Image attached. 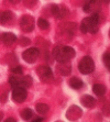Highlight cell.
Segmentation results:
<instances>
[{
    "mask_svg": "<svg viewBox=\"0 0 110 122\" xmlns=\"http://www.w3.org/2000/svg\"><path fill=\"white\" fill-rule=\"evenodd\" d=\"M69 86L75 90H78L84 86V82H83L82 79H79L78 77H73V78L69 79Z\"/></svg>",
    "mask_w": 110,
    "mask_h": 122,
    "instance_id": "cell-16",
    "label": "cell"
},
{
    "mask_svg": "<svg viewBox=\"0 0 110 122\" xmlns=\"http://www.w3.org/2000/svg\"><path fill=\"white\" fill-rule=\"evenodd\" d=\"M10 3H12V5H17V3L20 2V0H8Z\"/></svg>",
    "mask_w": 110,
    "mask_h": 122,
    "instance_id": "cell-30",
    "label": "cell"
},
{
    "mask_svg": "<svg viewBox=\"0 0 110 122\" xmlns=\"http://www.w3.org/2000/svg\"><path fill=\"white\" fill-rule=\"evenodd\" d=\"M39 55H40V51L37 47H30L22 53L23 60L26 63H29V64H32V63L35 62L37 60Z\"/></svg>",
    "mask_w": 110,
    "mask_h": 122,
    "instance_id": "cell-6",
    "label": "cell"
},
{
    "mask_svg": "<svg viewBox=\"0 0 110 122\" xmlns=\"http://www.w3.org/2000/svg\"><path fill=\"white\" fill-rule=\"evenodd\" d=\"M0 37H1V36H0Z\"/></svg>",
    "mask_w": 110,
    "mask_h": 122,
    "instance_id": "cell-35",
    "label": "cell"
},
{
    "mask_svg": "<svg viewBox=\"0 0 110 122\" xmlns=\"http://www.w3.org/2000/svg\"><path fill=\"white\" fill-rule=\"evenodd\" d=\"M102 113H104L106 117H109L110 116V105L106 103V105L102 107Z\"/></svg>",
    "mask_w": 110,
    "mask_h": 122,
    "instance_id": "cell-26",
    "label": "cell"
},
{
    "mask_svg": "<svg viewBox=\"0 0 110 122\" xmlns=\"http://www.w3.org/2000/svg\"><path fill=\"white\" fill-rule=\"evenodd\" d=\"M35 109H37V111L40 114H45L48 112L50 107H48V105H46V103H37Z\"/></svg>",
    "mask_w": 110,
    "mask_h": 122,
    "instance_id": "cell-18",
    "label": "cell"
},
{
    "mask_svg": "<svg viewBox=\"0 0 110 122\" xmlns=\"http://www.w3.org/2000/svg\"><path fill=\"white\" fill-rule=\"evenodd\" d=\"M2 119H3V112L2 111H0V122L2 121Z\"/></svg>",
    "mask_w": 110,
    "mask_h": 122,
    "instance_id": "cell-31",
    "label": "cell"
},
{
    "mask_svg": "<svg viewBox=\"0 0 110 122\" xmlns=\"http://www.w3.org/2000/svg\"><path fill=\"white\" fill-rule=\"evenodd\" d=\"M43 121H44V119L41 118V117H40V118H34V119L32 120V122H43Z\"/></svg>",
    "mask_w": 110,
    "mask_h": 122,
    "instance_id": "cell-28",
    "label": "cell"
},
{
    "mask_svg": "<svg viewBox=\"0 0 110 122\" xmlns=\"http://www.w3.org/2000/svg\"><path fill=\"white\" fill-rule=\"evenodd\" d=\"M9 84H10V86H11L13 89L18 88V87H20V78L17 77L16 75H14V76H11L9 78Z\"/></svg>",
    "mask_w": 110,
    "mask_h": 122,
    "instance_id": "cell-21",
    "label": "cell"
},
{
    "mask_svg": "<svg viewBox=\"0 0 110 122\" xmlns=\"http://www.w3.org/2000/svg\"><path fill=\"white\" fill-rule=\"evenodd\" d=\"M33 84V79L30 75H26L20 78V87L22 88H30Z\"/></svg>",
    "mask_w": 110,
    "mask_h": 122,
    "instance_id": "cell-15",
    "label": "cell"
},
{
    "mask_svg": "<svg viewBox=\"0 0 110 122\" xmlns=\"http://www.w3.org/2000/svg\"><path fill=\"white\" fill-rule=\"evenodd\" d=\"M106 90H107V89H106V86L102 85V84H95V85L93 86L94 94L99 96V97L104 96V95L106 94Z\"/></svg>",
    "mask_w": 110,
    "mask_h": 122,
    "instance_id": "cell-17",
    "label": "cell"
},
{
    "mask_svg": "<svg viewBox=\"0 0 110 122\" xmlns=\"http://www.w3.org/2000/svg\"><path fill=\"white\" fill-rule=\"evenodd\" d=\"M83 114V110L77 106H72L68 108V110L66 111V118L71 121H76L78 120Z\"/></svg>",
    "mask_w": 110,
    "mask_h": 122,
    "instance_id": "cell-10",
    "label": "cell"
},
{
    "mask_svg": "<svg viewBox=\"0 0 110 122\" xmlns=\"http://www.w3.org/2000/svg\"><path fill=\"white\" fill-rule=\"evenodd\" d=\"M101 0H87L85 2L83 10L87 13H98V9L100 8Z\"/></svg>",
    "mask_w": 110,
    "mask_h": 122,
    "instance_id": "cell-9",
    "label": "cell"
},
{
    "mask_svg": "<svg viewBox=\"0 0 110 122\" xmlns=\"http://www.w3.org/2000/svg\"><path fill=\"white\" fill-rule=\"evenodd\" d=\"M7 100H8V94H7V92H5L2 96L0 97V101H1V102H6Z\"/></svg>",
    "mask_w": 110,
    "mask_h": 122,
    "instance_id": "cell-27",
    "label": "cell"
},
{
    "mask_svg": "<svg viewBox=\"0 0 110 122\" xmlns=\"http://www.w3.org/2000/svg\"><path fill=\"white\" fill-rule=\"evenodd\" d=\"M56 122H63V121H56Z\"/></svg>",
    "mask_w": 110,
    "mask_h": 122,
    "instance_id": "cell-34",
    "label": "cell"
},
{
    "mask_svg": "<svg viewBox=\"0 0 110 122\" xmlns=\"http://www.w3.org/2000/svg\"><path fill=\"white\" fill-rule=\"evenodd\" d=\"M34 18L31 17V15H29V14H26V15H23L21 18V20H20V26L24 32L29 33V32H32L34 29Z\"/></svg>",
    "mask_w": 110,
    "mask_h": 122,
    "instance_id": "cell-5",
    "label": "cell"
},
{
    "mask_svg": "<svg viewBox=\"0 0 110 122\" xmlns=\"http://www.w3.org/2000/svg\"><path fill=\"white\" fill-rule=\"evenodd\" d=\"M102 61H104V64L106 65V67L110 71V52L105 53L104 56H102Z\"/></svg>",
    "mask_w": 110,
    "mask_h": 122,
    "instance_id": "cell-22",
    "label": "cell"
},
{
    "mask_svg": "<svg viewBox=\"0 0 110 122\" xmlns=\"http://www.w3.org/2000/svg\"><path fill=\"white\" fill-rule=\"evenodd\" d=\"M109 36H110V30H109Z\"/></svg>",
    "mask_w": 110,
    "mask_h": 122,
    "instance_id": "cell-33",
    "label": "cell"
},
{
    "mask_svg": "<svg viewBox=\"0 0 110 122\" xmlns=\"http://www.w3.org/2000/svg\"><path fill=\"white\" fill-rule=\"evenodd\" d=\"M33 110L32 109H24V110L21 111V117H22L23 120H31L33 118Z\"/></svg>",
    "mask_w": 110,
    "mask_h": 122,
    "instance_id": "cell-19",
    "label": "cell"
},
{
    "mask_svg": "<svg viewBox=\"0 0 110 122\" xmlns=\"http://www.w3.org/2000/svg\"><path fill=\"white\" fill-rule=\"evenodd\" d=\"M1 40H2L5 45L10 46L17 41V36H16V34H13L12 32H6V33H3L2 35H1Z\"/></svg>",
    "mask_w": 110,
    "mask_h": 122,
    "instance_id": "cell-12",
    "label": "cell"
},
{
    "mask_svg": "<svg viewBox=\"0 0 110 122\" xmlns=\"http://www.w3.org/2000/svg\"><path fill=\"white\" fill-rule=\"evenodd\" d=\"M51 14L56 19H63L68 14V10L63 5H52Z\"/></svg>",
    "mask_w": 110,
    "mask_h": 122,
    "instance_id": "cell-7",
    "label": "cell"
},
{
    "mask_svg": "<svg viewBox=\"0 0 110 122\" xmlns=\"http://www.w3.org/2000/svg\"><path fill=\"white\" fill-rule=\"evenodd\" d=\"M37 26L41 30H47L48 26H50V22L46 19H44V18H40L37 20Z\"/></svg>",
    "mask_w": 110,
    "mask_h": 122,
    "instance_id": "cell-20",
    "label": "cell"
},
{
    "mask_svg": "<svg viewBox=\"0 0 110 122\" xmlns=\"http://www.w3.org/2000/svg\"><path fill=\"white\" fill-rule=\"evenodd\" d=\"M76 52L73 47L66 45H57L53 48L52 55L55 58V61L58 63H66L69 62L72 58L75 57Z\"/></svg>",
    "mask_w": 110,
    "mask_h": 122,
    "instance_id": "cell-1",
    "label": "cell"
},
{
    "mask_svg": "<svg viewBox=\"0 0 110 122\" xmlns=\"http://www.w3.org/2000/svg\"><path fill=\"white\" fill-rule=\"evenodd\" d=\"M101 2H104V3H109L110 0H101Z\"/></svg>",
    "mask_w": 110,
    "mask_h": 122,
    "instance_id": "cell-32",
    "label": "cell"
},
{
    "mask_svg": "<svg viewBox=\"0 0 110 122\" xmlns=\"http://www.w3.org/2000/svg\"><path fill=\"white\" fill-rule=\"evenodd\" d=\"M57 71H58V73L61 75H63V76H68V75L72 73V65L68 62H66V63H58Z\"/></svg>",
    "mask_w": 110,
    "mask_h": 122,
    "instance_id": "cell-14",
    "label": "cell"
},
{
    "mask_svg": "<svg viewBox=\"0 0 110 122\" xmlns=\"http://www.w3.org/2000/svg\"><path fill=\"white\" fill-rule=\"evenodd\" d=\"M78 71L84 75H89L95 71V62L90 56H84L78 64Z\"/></svg>",
    "mask_w": 110,
    "mask_h": 122,
    "instance_id": "cell-3",
    "label": "cell"
},
{
    "mask_svg": "<svg viewBox=\"0 0 110 122\" xmlns=\"http://www.w3.org/2000/svg\"><path fill=\"white\" fill-rule=\"evenodd\" d=\"M99 23H100V17L98 13H93L90 17H87L83 19V21L80 22L79 29L82 33H91L95 34L98 32L99 29Z\"/></svg>",
    "mask_w": 110,
    "mask_h": 122,
    "instance_id": "cell-2",
    "label": "cell"
},
{
    "mask_svg": "<svg viewBox=\"0 0 110 122\" xmlns=\"http://www.w3.org/2000/svg\"><path fill=\"white\" fill-rule=\"evenodd\" d=\"M11 71L16 76H18V75H22V73H23V68L21 67V66H16V67H13L11 69Z\"/></svg>",
    "mask_w": 110,
    "mask_h": 122,
    "instance_id": "cell-25",
    "label": "cell"
},
{
    "mask_svg": "<svg viewBox=\"0 0 110 122\" xmlns=\"http://www.w3.org/2000/svg\"><path fill=\"white\" fill-rule=\"evenodd\" d=\"M14 19V14L11 11H0V23L6 25V24H10Z\"/></svg>",
    "mask_w": 110,
    "mask_h": 122,
    "instance_id": "cell-11",
    "label": "cell"
},
{
    "mask_svg": "<svg viewBox=\"0 0 110 122\" xmlns=\"http://www.w3.org/2000/svg\"><path fill=\"white\" fill-rule=\"evenodd\" d=\"M3 122H17V120L14 119V118H11V117H10V118H7Z\"/></svg>",
    "mask_w": 110,
    "mask_h": 122,
    "instance_id": "cell-29",
    "label": "cell"
},
{
    "mask_svg": "<svg viewBox=\"0 0 110 122\" xmlns=\"http://www.w3.org/2000/svg\"><path fill=\"white\" fill-rule=\"evenodd\" d=\"M23 3H24V6L28 7V8H33V7L37 6V0H23Z\"/></svg>",
    "mask_w": 110,
    "mask_h": 122,
    "instance_id": "cell-23",
    "label": "cell"
},
{
    "mask_svg": "<svg viewBox=\"0 0 110 122\" xmlns=\"http://www.w3.org/2000/svg\"><path fill=\"white\" fill-rule=\"evenodd\" d=\"M26 97H28V91H26V88L18 87V88H14L12 90V99H13L14 102L21 103V102L26 101Z\"/></svg>",
    "mask_w": 110,
    "mask_h": 122,
    "instance_id": "cell-8",
    "label": "cell"
},
{
    "mask_svg": "<svg viewBox=\"0 0 110 122\" xmlns=\"http://www.w3.org/2000/svg\"><path fill=\"white\" fill-rule=\"evenodd\" d=\"M80 103L86 108H93L96 105V99L91 97L90 95H84L80 98Z\"/></svg>",
    "mask_w": 110,
    "mask_h": 122,
    "instance_id": "cell-13",
    "label": "cell"
},
{
    "mask_svg": "<svg viewBox=\"0 0 110 122\" xmlns=\"http://www.w3.org/2000/svg\"><path fill=\"white\" fill-rule=\"evenodd\" d=\"M19 44L20 45H22V46H26V45H29V44H31V41L29 40L28 37L22 36V37H20L19 39Z\"/></svg>",
    "mask_w": 110,
    "mask_h": 122,
    "instance_id": "cell-24",
    "label": "cell"
},
{
    "mask_svg": "<svg viewBox=\"0 0 110 122\" xmlns=\"http://www.w3.org/2000/svg\"><path fill=\"white\" fill-rule=\"evenodd\" d=\"M37 74L40 77V79L44 82H51L54 79V75L51 67L47 65H41L37 68Z\"/></svg>",
    "mask_w": 110,
    "mask_h": 122,
    "instance_id": "cell-4",
    "label": "cell"
}]
</instances>
